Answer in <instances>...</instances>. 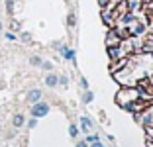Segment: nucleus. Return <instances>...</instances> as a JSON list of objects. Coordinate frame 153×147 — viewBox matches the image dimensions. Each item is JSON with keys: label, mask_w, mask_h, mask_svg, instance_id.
I'll use <instances>...</instances> for the list:
<instances>
[{"label": "nucleus", "mask_w": 153, "mask_h": 147, "mask_svg": "<svg viewBox=\"0 0 153 147\" xmlns=\"http://www.w3.org/2000/svg\"><path fill=\"white\" fill-rule=\"evenodd\" d=\"M27 98H30V102H33V104L39 102V98H41V90H32Z\"/></svg>", "instance_id": "423d86ee"}, {"label": "nucleus", "mask_w": 153, "mask_h": 147, "mask_svg": "<svg viewBox=\"0 0 153 147\" xmlns=\"http://www.w3.org/2000/svg\"><path fill=\"white\" fill-rule=\"evenodd\" d=\"M147 147H153V139H151V137L147 139Z\"/></svg>", "instance_id": "4be33fe9"}, {"label": "nucleus", "mask_w": 153, "mask_h": 147, "mask_svg": "<svg viewBox=\"0 0 153 147\" xmlns=\"http://www.w3.org/2000/svg\"><path fill=\"white\" fill-rule=\"evenodd\" d=\"M22 124H24V116H22V114H16V116H14V125L20 128Z\"/></svg>", "instance_id": "6e6552de"}, {"label": "nucleus", "mask_w": 153, "mask_h": 147, "mask_svg": "<svg viewBox=\"0 0 153 147\" xmlns=\"http://www.w3.org/2000/svg\"><path fill=\"white\" fill-rule=\"evenodd\" d=\"M147 10H149V14L153 16V0H149V2H147Z\"/></svg>", "instance_id": "2eb2a0df"}, {"label": "nucleus", "mask_w": 153, "mask_h": 147, "mask_svg": "<svg viewBox=\"0 0 153 147\" xmlns=\"http://www.w3.org/2000/svg\"><path fill=\"white\" fill-rule=\"evenodd\" d=\"M122 41V37H120V33H118L116 30H110V33H108V37H106V47H114V45H118Z\"/></svg>", "instance_id": "20e7f679"}, {"label": "nucleus", "mask_w": 153, "mask_h": 147, "mask_svg": "<svg viewBox=\"0 0 153 147\" xmlns=\"http://www.w3.org/2000/svg\"><path fill=\"white\" fill-rule=\"evenodd\" d=\"M98 4L102 6V8H106V6H108V0H98Z\"/></svg>", "instance_id": "a211bd4d"}, {"label": "nucleus", "mask_w": 153, "mask_h": 147, "mask_svg": "<svg viewBox=\"0 0 153 147\" xmlns=\"http://www.w3.org/2000/svg\"><path fill=\"white\" fill-rule=\"evenodd\" d=\"M81 125H82V129H85V131H86V129H88L90 128V125H92V122H90V118H81Z\"/></svg>", "instance_id": "0eeeda50"}, {"label": "nucleus", "mask_w": 153, "mask_h": 147, "mask_svg": "<svg viewBox=\"0 0 153 147\" xmlns=\"http://www.w3.org/2000/svg\"><path fill=\"white\" fill-rule=\"evenodd\" d=\"M0 30H2V24H0Z\"/></svg>", "instance_id": "b1692460"}, {"label": "nucleus", "mask_w": 153, "mask_h": 147, "mask_svg": "<svg viewBox=\"0 0 153 147\" xmlns=\"http://www.w3.org/2000/svg\"><path fill=\"white\" fill-rule=\"evenodd\" d=\"M126 2H128V6H131V8H134V6H137V4H140L141 0H126Z\"/></svg>", "instance_id": "f8f14e48"}, {"label": "nucleus", "mask_w": 153, "mask_h": 147, "mask_svg": "<svg viewBox=\"0 0 153 147\" xmlns=\"http://www.w3.org/2000/svg\"><path fill=\"white\" fill-rule=\"evenodd\" d=\"M92 147H104V145H100L98 141H94V143H92Z\"/></svg>", "instance_id": "5701e85b"}, {"label": "nucleus", "mask_w": 153, "mask_h": 147, "mask_svg": "<svg viewBox=\"0 0 153 147\" xmlns=\"http://www.w3.org/2000/svg\"><path fill=\"white\" fill-rule=\"evenodd\" d=\"M69 24H71V26H75V14H71V16H69Z\"/></svg>", "instance_id": "aec40b11"}, {"label": "nucleus", "mask_w": 153, "mask_h": 147, "mask_svg": "<svg viewBox=\"0 0 153 147\" xmlns=\"http://www.w3.org/2000/svg\"><path fill=\"white\" fill-rule=\"evenodd\" d=\"M57 82H59L57 75H47V76H45V85H47V86H55Z\"/></svg>", "instance_id": "39448f33"}, {"label": "nucleus", "mask_w": 153, "mask_h": 147, "mask_svg": "<svg viewBox=\"0 0 153 147\" xmlns=\"http://www.w3.org/2000/svg\"><path fill=\"white\" fill-rule=\"evenodd\" d=\"M61 49H63L65 57H67V59H71V61H75V51H69V49H65V47H61Z\"/></svg>", "instance_id": "1a4fd4ad"}, {"label": "nucleus", "mask_w": 153, "mask_h": 147, "mask_svg": "<svg viewBox=\"0 0 153 147\" xmlns=\"http://www.w3.org/2000/svg\"><path fill=\"white\" fill-rule=\"evenodd\" d=\"M137 98H141V92H140L137 86H124L122 90H118L116 102L120 104L122 108H126L130 102H134V100H137Z\"/></svg>", "instance_id": "f257e3e1"}, {"label": "nucleus", "mask_w": 153, "mask_h": 147, "mask_svg": "<svg viewBox=\"0 0 153 147\" xmlns=\"http://www.w3.org/2000/svg\"><path fill=\"white\" fill-rule=\"evenodd\" d=\"M30 63L37 67V65H41V59H39V57H32V59H30Z\"/></svg>", "instance_id": "9b49d317"}, {"label": "nucleus", "mask_w": 153, "mask_h": 147, "mask_svg": "<svg viewBox=\"0 0 153 147\" xmlns=\"http://www.w3.org/2000/svg\"><path fill=\"white\" fill-rule=\"evenodd\" d=\"M47 112H49V106L45 102H36L32 108V116L33 118H41V116H47Z\"/></svg>", "instance_id": "7ed1b4c3"}, {"label": "nucleus", "mask_w": 153, "mask_h": 147, "mask_svg": "<svg viewBox=\"0 0 153 147\" xmlns=\"http://www.w3.org/2000/svg\"><path fill=\"white\" fill-rule=\"evenodd\" d=\"M151 59H153V53H151Z\"/></svg>", "instance_id": "393cba45"}, {"label": "nucleus", "mask_w": 153, "mask_h": 147, "mask_svg": "<svg viewBox=\"0 0 153 147\" xmlns=\"http://www.w3.org/2000/svg\"><path fill=\"white\" fill-rule=\"evenodd\" d=\"M41 67H43L45 71H51V67H53V65H51V63H43V61H41Z\"/></svg>", "instance_id": "4468645a"}, {"label": "nucleus", "mask_w": 153, "mask_h": 147, "mask_svg": "<svg viewBox=\"0 0 153 147\" xmlns=\"http://www.w3.org/2000/svg\"><path fill=\"white\" fill-rule=\"evenodd\" d=\"M86 141H88V143H94V141H98V135H88V137H86Z\"/></svg>", "instance_id": "ddd939ff"}, {"label": "nucleus", "mask_w": 153, "mask_h": 147, "mask_svg": "<svg viewBox=\"0 0 153 147\" xmlns=\"http://www.w3.org/2000/svg\"><path fill=\"white\" fill-rule=\"evenodd\" d=\"M90 100H92V92H86L85 94V102H90Z\"/></svg>", "instance_id": "dca6fc26"}, {"label": "nucleus", "mask_w": 153, "mask_h": 147, "mask_svg": "<svg viewBox=\"0 0 153 147\" xmlns=\"http://www.w3.org/2000/svg\"><path fill=\"white\" fill-rule=\"evenodd\" d=\"M76 147H86V141H79V143H76Z\"/></svg>", "instance_id": "412c9836"}, {"label": "nucleus", "mask_w": 153, "mask_h": 147, "mask_svg": "<svg viewBox=\"0 0 153 147\" xmlns=\"http://www.w3.org/2000/svg\"><path fill=\"white\" fill-rule=\"evenodd\" d=\"M36 124H37V118H32L30 120V128H36Z\"/></svg>", "instance_id": "f3484780"}, {"label": "nucleus", "mask_w": 153, "mask_h": 147, "mask_svg": "<svg viewBox=\"0 0 153 147\" xmlns=\"http://www.w3.org/2000/svg\"><path fill=\"white\" fill-rule=\"evenodd\" d=\"M69 134H71V137H75V135L79 134V129H76V125H71V128H69Z\"/></svg>", "instance_id": "9d476101"}, {"label": "nucleus", "mask_w": 153, "mask_h": 147, "mask_svg": "<svg viewBox=\"0 0 153 147\" xmlns=\"http://www.w3.org/2000/svg\"><path fill=\"white\" fill-rule=\"evenodd\" d=\"M6 8H8V12H12V8H14V6H12V0H8V2H6Z\"/></svg>", "instance_id": "6ab92c4d"}, {"label": "nucleus", "mask_w": 153, "mask_h": 147, "mask_svg": "<svg viewBox=\"0 0 153 147\" xmlns=\"http://www.w3.org/2000/svg\"><path fill=\"white\" fill-rule=\"evenodd\" d=\"M135 118H137L145 128H153V104H147L141 112L135 114Z\"/></svg>", "instance_id": "f03ea898"}]
</instances>
